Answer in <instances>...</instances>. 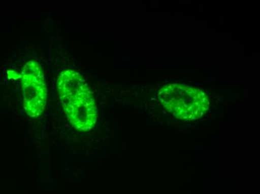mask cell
<instances>
[{"mask_svg":"<svg viewBox=\"0 0 260 194\" xmlns=\"http://www.w3.org/2000/svg\"><path fill=\"white\" fill-rule=\"evenodd\" d=\"M166 88L171 94L165 88L161 90V92L173 97L160 99V100L163 102V105L166 109L169 112H172L173 114L177 118L194 121L201 118L208 110V99L201 90L178 84H171L166 86Z\"/></svg>","mask_w":260,"mask_h":194,"instance_id":"2","label":"cell"},{"mask_svg":"<svg viewBox=\"0 0 260 194\" xmlns=\"http://www.w3.org/2000/svg\"><path fill=\"white\" fill-rule=\"evenodd\" d=\"M58 94L68 120L76 129L90 130L94 126L98 111L93 94L78 72L67 69L60 74Z\"/></svg>","mask_w":260,"mask_h":194,"instance_id":"1","label":"cell"},{"mask_svg":"<svg viewBox=\"0 0 260 194\" xmlns=\"http://www.w3.org/2000/svg\"><path fill=\"white\" fill-rule=\"evenodd\" d=\"M24 108L31 118H38L44 111L47 103V89L41 66L30 61L23 71Z\"/></svg>","mask_w":260,"mask_h":194,"instance_id":"3","label":"cell"}]
</instances>
